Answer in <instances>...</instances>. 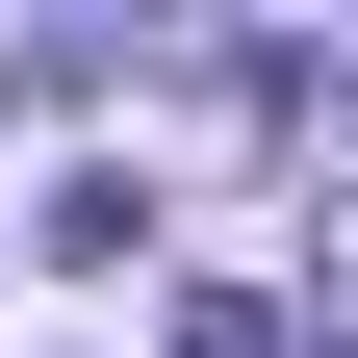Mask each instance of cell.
<instances>
[{"mask_svg":"<svg viewBox=\"0 0 358 358\" xmlns=\"http://www.w3.org/2000/svg\"><path fill=\"white\" fill-rule=\"evenodd\" d=\"M179 358H282V307H179Z\"/></svg>","mask_w":358,"mask_h":358,"instance_id":"1","label":"cell"}]
</instances>
